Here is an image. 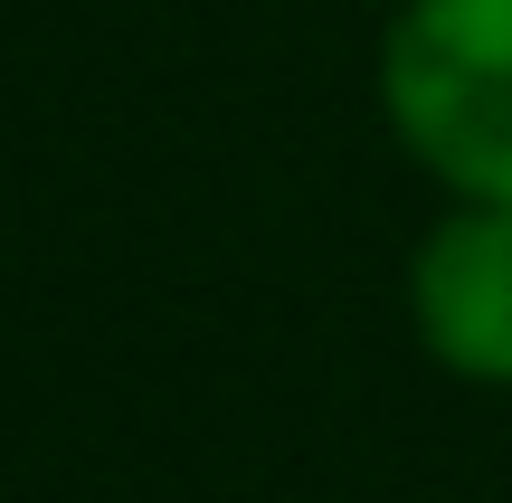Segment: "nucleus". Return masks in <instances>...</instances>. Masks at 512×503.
I'll list each match as a JSON object with an SVG mask.
<instances>
[{"label":"nucleus","instance_id":"1","mask_svg":"<svg viewBox=\"0 0 512 503\" xmlns=\"http://www.w3.org/2000/svg\"><path fill=\"white\" fill-rule=\"evenodd\" d=\"M380 114L456 200H512V0H399Z\"/></svg>","mask_w":512,"mask_h":503},{"label":"nucleus","instance_id":"2","mask_svg":"<svg viewBox=\"0 0 512 503\" xmlns=\"http://www.w3.org/2000/svg\"><path fill=\"white\" fill-rule=\"evenodd\" d=\"M408 323L427 361L512 390V200H456L408 257Z\"/></svg>","mask_w":512,"mask_h":503}]
</instances>
